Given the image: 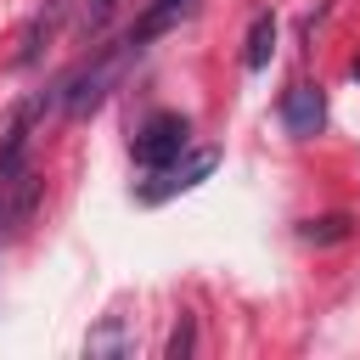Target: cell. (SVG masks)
Wrapping results in <instances>:
<instances>
[{"instance_id": "11", "label": "cell", "mask_w": 360, "mask_h": 360, "mask_svg": "<svg viewBox=\"0 0 360 360\" xmlns=\"http://www.w3.org/2000/svg\"><path fill=\"white\" fill-rule=\"evenodd\" d=\"M191 349H197V321H191V315H180V321H174V332H169V343H163V360H186Z\"/></svg>"}, {"instance_id": "6", "label": "cell", "mask_w": 360, "mask_h": 360, "mask_svg": "<svg viewBox=\"0 0 360 360\" xmlns=\"http://www.w3.org/2000/svg\"><path fill=\"white\" fill-rule=\"evenodd\" d=\"M191 11H197V0H146V6H141V17H135V22L124 28V39H129L135 51H146L152 39L174 34V28H180V22L191 17Z\"/></svg>"}, {"instance_id": "10", "label": "cell", "mask_w": 360, "mask_h": 360, "mask_svg": "<svg viewBox=\"0 0 360 360\" xmlns=\"http://www.w3.org/2000/svg\"><path fill=\"white\" fill-rule=\"evenodd\" d=\"M349 231H354L349 214H321V219H304V225H298V236H304V242H321V248H326V242H343Z\"/></svg>"}, {"instance_id": "5", "label": "cell", "mask_w": 360, "mask_h": 360, "mask_svg": "<svg viewBox=\"0 0 360 360\" xmlns=\"http://www.w3.org/2000/svg\"><path fill=\"white\" fill-rule=\"evenodd\" d=\"M39 191H45V180H39V169H34V163L0 180V236H17V231L34 219Z\"/></svg>"}, {"instance_id": "9", "label": "cell", "mask_w": 360, "mask_h": 360, "mask_svg": "<svg viewBox=\"0 0 360 360\" xmlns=\"http://www.w3.org/2000/svg\"><path fill=\"white\" fill-rule=\"evenodd\" d=\"M270 56H276V17L259 11V17L248 22V51H242V62H248V73H264Z\"/></svg>"}, {"instance_id": "4", "label": "cell", "mask_w": 360, "mask_h": 360, "mask_svg": "<svg viewBox=\"0 0 360 360\" xmlns=\"http://www.w3.org/2000/svg\"><path fill=\"white\" fill-rule=\"evenodd\" d=\"M281 129H287L292 141H315V135L326 129V90L309 84V79H298V84L281 96Z\"/></svg>"}, {"instance_id": "7", "label": "cell", "mask_w": 360, "mask_h": 360, "mask_svg": "<svg viewBox=\"0 0 360 360\" xmlns=\"http://www.w3.org/2000/svg\"><path fill=\"white\" fill-rule=\"evenodd\" d=\"M68 17H73V0H45V6L28 17V28H22V51H17V68H34V62L51 51V39L68 28Z\"/></svg>"}, {"instance_id": "2", "label": "cell", "mask_w": 360, "mask_h": 360, "mask_svg": "<svg viewBox=\"0 0 360 360\" xmlns=\"http://www.w3.org/2000/svg\"><path fill=\"white\" fill-rule=\"evenodd\" d=\"M214 169H219V152H214V146H197V152L186 146V152H180L174 163L152 169V180H146V186H141L135 197H141L146 208H152V202H169V197H180V191H197V186H202V180H208Z\"/></svg>"}, {"instance_id": "12", "label": "cell", "mask_w": 360, "mask_h": 360, "mask_svg": "<svg viewBox=\"0 0 360 360\" xmlns=\"http://www.w3.org/2000/svg\"><path fill=\"white\" fill-rule=\"evenodd\" d=\"M349 73H354V79H360V56H354V62H349Z\"/></svg>"}, {"instance_id": "3", "label": "cell", "mask_w": 360, "mask_h": 360, "mask_svg": "<svg viewBox=\"0 0 360 360\" xmlns=\"http://www.w3.org/2000/svg\"><path fill=\"white\" fill-rule=\"evenodd\" d=\"M186 146H191V118H186V112H152V118L135 129V141H129V152H135L141 169H163V163H174Z\"/></svg>"}, {"instance_id": "1", "label": "cell", "mask_w": 360, "mask_h": 360, "mask_svg": "<svg viewBox=\"0 0 360 360\" xmlns=\"http://www.w3.org/2000/svg\"><path fill=\"white\" fill-rule=\"evenodd\" d=\"M135 56H141V51H135L129 39H112V45H101V39H96V45H90V56H84L73 73H62V79L51 84V96H45V101H56L68 118H90V112L112 96V84L124 79V68H129Z\"/></svg>"}, {"instance_id": "8", "label": "cell", "mask_w": 360, "mask_h": 360, "mask_svg": "<svg viewBox=\"0 0 360 360\" xmlns=\"http://www.w3.org/2000/svg\"><path fill=\"white\" fill-rule=\"evenodd\" d=\"M118 6L124 0H73V34H79V45H96L107 34V22L118 17Z\"/></svg>"}]
</instances>
